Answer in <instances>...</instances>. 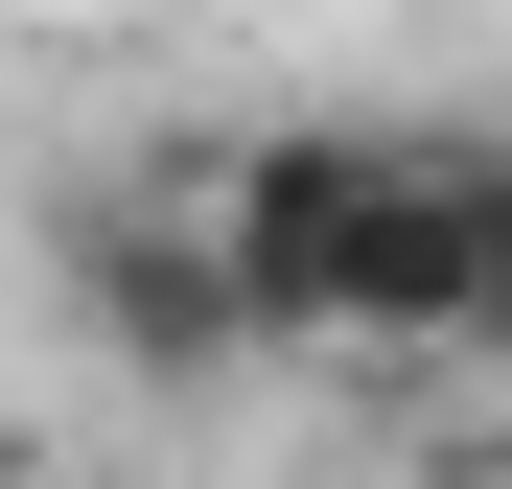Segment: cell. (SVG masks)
I'll return each mask as SVG.
<instances>
[{"instance_id":"obj_6","label":"cell","mask_w":512,"mask_h":489,"mask_svg":"<svg viewBox=\"0 0 512 489\" xmlns=\"http://www.w3.org/2000/svg\"><path fill=\"white\" fill-rule=\"evenodd\" d=\"M0 489H47V443H24V420H0Z\"/></svg>"},{"instance_id":"obj_3","label":"cell","mask_w":512,"mask_h":489,"mask_svg":"<svg viewBox=\"0 0 512 489\" xmlns=\"http://www.w3.org/2000/svg\"><path fill=\"white\" fill-rule=\"evenodd\" d=\"M466 303H489V140H373L350 350H419V373H466Z\"/></svg>"},{"instance_id":"obj_2","label":"cell","mask_w":512,"mask_h":489,"mask_svg":"<svg viewBox=\"0 0 512 489\" xmlns=\"http://www.w3.org/2000/svg\"><path fill=\"white\" fill-rule=\"evenodd\" d=\"M70 303H94L117 373H233L256 303H233V257H210V163H140V187L70 210Z\"/></svg>"},{"instance_id":"obj_1","label":"cell","mask_w":512,"mask_h":489,"mask_svg":"<svg viewBox=\"0 0 512 489\" xmlns=\"http://www.w3.org/2000/svg\"><path fill=\"white\" fill-rule=\"evenodd\" d=\"M350 233H373V140H350V117L210 140V257H233V303H256V350H350Z\"/></svg>"},{"instance_id":"obj_5","label":"cell","mask_w":512,"mask_h":489,"mask_svg":"<svg viewBox=\"0 0 512 489\" xmlns=\"http://www.w3.org/2000/svg\"><path fill=\"white\" fill-rule=\"evenodd\" d=\"M419 489H512V443H443V466H419Z\"/></svg>"},{"instance_id":"obj_4","label":"cell","mask_w":512,"mask_h":489,"mask_svg":"<svg viewBox=\"0 0 512 489\" xmlns=\"http://www.w3.org/2000/svg\"><path fill=\"white\" fill-rule=\"evenodd\" d=\"M466 373H512V140H489V303H466Z\"/></svg>"}]
</instances>
